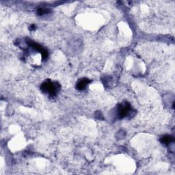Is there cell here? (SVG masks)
Masks as SVG:
<instances>
[{
	"label": "cell",
	"mask_w": 175,
	"mask_h": 175,
	"mask_svg": "<svg viewBox=\"0 0 175 175\" xmlns=\"http://www.w3.org/2000/svg\"><path fill=\"white\" fill-rule=\"evenodd\" d=\"M60 86L57 82H52L47 80L41 86V90L43 92L49 94L50 96H56L57 92L60 89Z\"/></svg>",
	"instance_id": "6da1fadb"
},
{
	"label": "cell",
	"mask_w": 175,
	"mask_h": 175,
	"mask_svg": "<svg viewBox=\"0 0 175 175\" xmlns=\"http://www.w3.org/2000/svg\"><path fill=\"white\" fill-rule=\"evenodd\" d=\"M131 110L132 109H131L130 105H129V103H127V102L119 104L117 107L118 116H119L120 119H123V118L130 114Z\"/></svg>",
	"instance_id": "7a4b0ae2"
},
{
	"label": "cell",
	"mask_w": 175,
	"mask_h": 175,
	"mask_svg": "<svg viewBox=\"0 0 175 175\" xmlns=\"http://www.w3.org/2000/svg\"><path fill=\"white\" fill-rule=\"evenodd\" d=\"M90 80L87 78H84V79H82L79 80L77 84V85H76L77 89H78L79 90H82L85 89L86 86H87L88 84L90 83Z\"/></svg>",
	"instance_id": "3957f363"
},
{
	"label": "cell",
	"mask_w": 175,
	"mask_h": 175,
	"mask_svg": "<svg viewBox=\"0 0 175 175\" xmlns=\"http://www.w3.org/2000/svg\"><path fill=\"white\" fill-rule=\"evenodd\" d=\"M160 141L162 144L168 145L170 144L172 142L174 141V137L171 136V135H164V136L162 137V138L160 139Z\"/></svg>",
	"instance_id": "277c9868"
},
{
	"label": "cell",
	"mask_w": 175,
	"mask_h": 175,
	"mask_svg": "<svg viewBox=\"0 0 175 175\" xmlns=\"http://www.w3.org/2000/svg\"><path fill=\"white\" fill-rule=\"evenodd\" d=\"M50 10L46 8H39L38 10H37V14H38V15H44L50 13Z\"/></svg>",
	"instance_id": "5b68a950"
},
{
	"label": "cell",
	"mask_w": 175,
	"mask_h": 175,
	"mask_svg": "<svg viewBox=\"0 0 175 175\" xmlns=\"http://www.w3.org/2000/svg\"><path fill=\"white\" fill-rule=\"evenodd\" d=\"M36 28V26H35V25H31V26L29 27V29H30V30H31V31L34 30V29Z\"/></svg>",
	"instance_id": "8992f818"
}]
</instances>
